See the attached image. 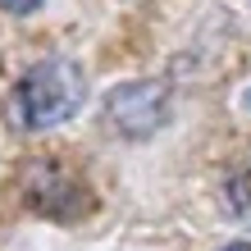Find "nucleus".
Wrapping results in <instances>:
<instances>
[{"mask_svg": "<svg viewBox=\"0 0 251 251\" xmlns=\"http://www.w3.org/2000/svg\"><path fill=\"white\" fill-rule=\"evenodd\" d=\"M228 205L238 215H251V174H242V178L228 183Z\"/></svg>", "mask_w": 251, "mask_h": 251, "instance_id": "nucleus-4", "label": "nucleus"}, {"mask_svg": "<svg viewBox=\"0 0 251 251\" xmlns=\"http://www.w3.org/2000/svg\"><path fill=\"white\" fill-rule=\"evenodd\" d=\"M82 100H87L82 69L73 60H64V55H55V60L32 64L14 82V92L5 100V119L19 132H46V128L69 124L82 110Z\"/></svg>", "mask_w": 251, "mask_h": 251, "instance_id": "nucleus-1", "label": "nucleus"}, {"mask_svg": "<svg viewBox=\"0 0 251 251\" xmlns=\"http://www.w3.org/2000/svg\"><path fill=\"white\" fill-rule=\"evenodd\" d=\"M23 192H27V205L41 210L46 219H78L87 205V187L73 178L64 165H55V160H37V165H27L23 174Z\"/></svg>", "mask_w": 251, "mask_h": 251, "instance_id": "nucleus-3", "label": "nucleus"}, {"mask_svg": "<svg viewBox=\"0 0 251 251\" xmlns=\"http://www.w3.org/2000/svg\"><path fill=\"white\" fill-rule=\"evenodd\" d=\"M224 251H251V242H233V247H224Z\"/></svg>", "mask_w": 251, "mask_h": 251, "instance_id": "nucleus-6", "label": "nucleus"}, {"mask_svg": "<svg viewBox=\"0 0 251 251\" xmlns=\"http://www.w3.org/2000/svg\"><path fill=\"white\" fill-rule=\"evenodd\" d=\"M105 114H110V124L119 128L124 137H151V132L165 128V119H169V87L151 82V78L124 82V87L110 92Z\"/></svg>", "mask_w": 251, "mask_h": 251, "instance_id": "nucleus-2", "label": "nucleus"}, {"mask_svg": "<svg viewBox=\"0 0 251 251\" xmlns=\"http://www.w3.org/2000/svg\"><path fill=\"white\" fill-rule=\"evenodd\" d=\"M46 0H0V9H9V14H37Z\"/></svg>", "mask_w": 251, "mask_h": 251, "instance_id": "nucleus-5", "label": "nucleus"}]
</instances>
